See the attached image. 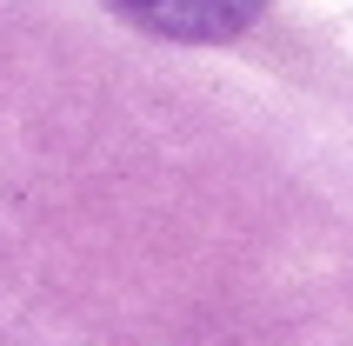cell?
Returning <instances> with one entry per match:
<instances>
[{
    "mask_svg": "<svg viewBox=\"0 0 353 346\" xmlns=\"http://www.w3.org/2000/svg\"><path fill=\"white\" fill-rule=\"evenodd\" d=\"M114 7L160 40H234L260 20L267 0H114Z\"/></svg>",
    "mask_w": 353,
    "mask_h": 346,
    "instance_id": "1",
    "label": "cell"
}]
</instances>
